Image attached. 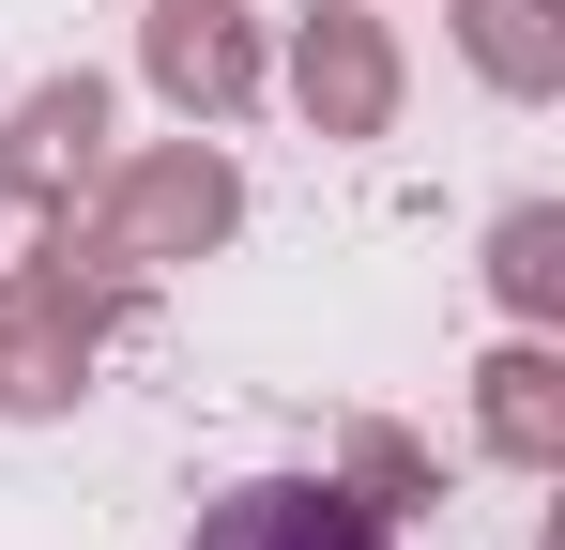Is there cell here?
Masks as SVG:
<instances>
[{"instance_id": "obj_5", "label": "cell", "mask_w": 565, "mask_h": 550, "mask_svg": "<svg viewBox=\"0 0 565 550\" xmlns=\"http://www.w3.org/2000/svg\"><path fill=\"white\" fill-rule=\"evenodd\" d=\"M290 92H306L321 138H382V123H397V46H382V15H306Z\"/></svg>"}, {"instance_id": "obj_10", "label": "cell", "mask_w": 565, "mask_h": 550, "mask_svg": "<svg viewBox=\"0 0 565 550\" xmlns=\"http://www.w3.org/2000/svg\"><path fill=\"white\" fill-rule=\"evenodd\" d=\"M352 489L367 505H428V458L397 444V429H352Z\"/></svg>"}, {"instance_id": "obj_9", "label": "cell", "mask_w": 565, "mask_h": 550, "mask_svg": "<svg viewBox=\"0 0 565 550\" xmlns=\"http://www.w3.org/2000/svg\"><path fill=\"white\" fill-rule=\"evenodd\" d=\"M489 290H504L520 321H565V214L551 199H520V214L489 230Z\"/></svg>"}, {"instance_id": "obj_6", "label": "cell", "mask_w": 565, "mask_h": 550, "mask_svg": "<svg viewBox=\"0 0 565 550\" xmlns=\"http://www.w3.org/2000/svg\"><path fill=\"white\" fill-rule=\"evenodd\" d=\"M93 138H107V92L93 77H46L31 107H15V138H0V183H15L31 214H62V199L93 183Z\"/></svg>"}, {"instance_id": "obj_4", "label": "cell", "mask_w": 565, "mask_h": 550, "mask_svg": "<svg viewBox=\"0 0 565 550\" xmlns=\"http://www.w3.org/2000/svg\"><path fill=\"white\" fill-rule=\"evenodd\" d=\"M153 92L199 107V123H230V107L260 92V31H245V0H153Z\"/></svg>"}, {"instance_id": "obj_7", "label": "cell", "mask_w": 565, "mask_h": 550, "mask_svg": "<svg viewBox=\"0 0 565 550\" xmlns=\"http://www.w3.org/2000/svg\"><path fill=\"white\" fill-rule=\"evenodd\" d=\"M473 429H489V458H520V474H551L565 458V367L520 337V352L473 367Z\"/></svg>"}, {"instance_id": "obj_8", "label": "cell", "mask_w": 565, "mask_h": 550, "mask_svg": "<svg viewBox=\"0 0 565 550\" xmlns=\"http://www.w3.org/2000/svg\"><path fill=\"white\" fill-rule=\"evenodd\" d=\"M459 31H473V77L489 92H551L565 77V15L551 0H459Z\"/></svg>"}, {"instance_id": "obj_2", "label": "cell", "mask_w": 565, "mask_h": 550, "mask_svg": "<svg viewBox=\"0 0 565 550\" xmlns=\"http://www.w3.org/2000/svg\"><path fill=\"white\" fill-rule=\"evenodd\" d=\"M93 337H107V306H93V275L62 245L31 275H0V413H62L93 382Z\"/></svg>"}, {"instance_id": "obj_1", "label": "cell", "mask_w": 565, "mask_h": 550, "mask_svg": "<svg viewBox=\"0 0 565 550\" xmlns=\"http://www.w3.org/2000/svg\"><path fill=\"white\" fill-rule=\"evenodd\" d=\"M230 214H245L230 154H214V138H169V154H138V169L93 199V230L62 214L46 245H62L77 275H138V261H199V245H230Z\"/></svg>"}, {"instance_id": "obj_3", "label": "cell", "mask_w": 565, "mask_h": 550, "mask_svg": "<svg viewBox=\"0 0 565 550\" xmlns=\"http://www.w3.org/2000/svg\"><path fill=\"white\" fill-rule=\"evenodd\" d=\"M199 550H397V536H382L367 489H337V474H260V489H230L199 520Z\"/></svg>"}]
</instances>
